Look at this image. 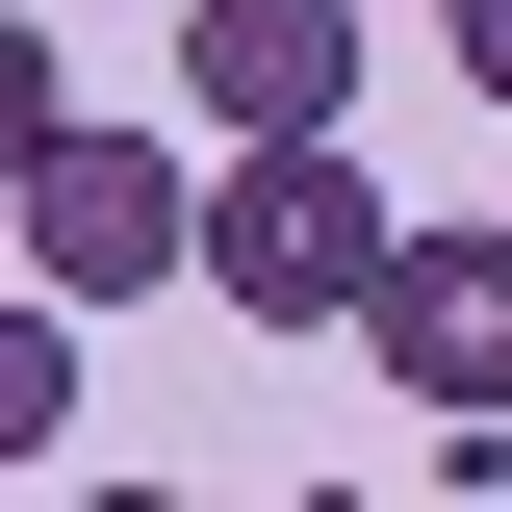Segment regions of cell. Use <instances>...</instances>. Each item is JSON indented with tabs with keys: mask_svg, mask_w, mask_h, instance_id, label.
<instances>
[{
	"mask_svg": "<svg viewBox=\"0 0 512 512\" xmlns=\"http://www.w3.org/2000/svg\"><path fill=\"white\" fill-rule=\"evenodd\" d=\"M384 256H410V205L359 180V128H231L205 154V308L231 333H359Z\"/></svg>",
	"mask_w": 512,
	"mask_h": 512,
	"instance_id": "6da1fadb",
	"label": "cell"
},
{
	"mask_svg": "<svg viewBox=\"0 0 512 512\" xmlns=\"http://www.w3.org/2000/svg\"><path fill=\"white\" fill-rule=\"evenodd\" d=\"M0 205H26V282H52V308H154V282H205V154H180V128H52Z\"/></svg>",
	"mask_w": 512,
	"mask_h": 512,
	"instance_id": "7a4b0ae2",
	"label": "cell"
},
{
	"mask_svg": "<svg viewBox=\"0 0 512 512\" xmlns=\"http://www.w3.org/2000/svg\"><path fill=\"white\" fill-rule=\"evenodd\" d=\"M359 359L410 384V410H512V205H461V231H410L359 282Z\"/></svg>",
	"mask_w": 512,
	"mask_h": 512,
	"instance_id": "3957f363",
	"label": "cell"
},
{
	"mask_svg": "<svg viewBox=\"0 0 512 512\" xmlns=\"http://www.w3.org/2000/svg\"><path fill=\"white\" fill-rule=\"evenodd\" d=\"M154 26H180V103H205V154H231V128H359V0H154Z\"/></svg>",
	"mask_w": 512,
	"mask_h": 512,
	"instance_id": "277c9868",
	"label": "cell"
},
{
	"mask_svg": "<svg viewBox=\"0 0 512 512\" xmlns=\"http://www.w3.org/2000/svg\"><path fill=\"white\" fill-rule=\"evenodd\" d=\"M77 436V308H52V282H26V308H0V487H26V461H52Z\"/></svg>",
	"mask_w": 512,
	"mask_h": 512,
	"instance_id": "5b68a950",
	"label": "cell"
},
{
	"mask_svg": "<svg viewBox=\"0 0 512 512\" xmlns=\"http://www.w3.org/2000/svg\"><path fill=\"white\" fill-rule=\"evenodd\" d=\"M52 128H77V77H52V0H0V180H26Z\"/></svg>",
	"mask_w": 512,
	"mask_h": 512,
	"instance_id": "8992f818",
	"label": "cell"
},
{
	"mask_svg": "<svg viewBox=\"0 0 512 512\" xmlns=\"http://www.w3.org/2000/svg\"><path fill=\"white\" fill-rule=\"evenodd\" d=\"M436 52H461V77H487V103H512V0H436Z\"/></svg>",
	"mask_w": 512,
	"mask_h": 512,
	"instance_id": "52a82bcc",
	"label": "cell"
}]
</instances>
